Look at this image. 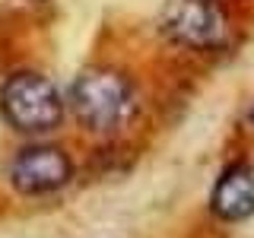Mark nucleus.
<instances>
[{"instance_id":"obj_2","label":"nucleus","mask_w":254,"mask_h":238,"mask_svg":"<svg viewBox=\"0 0 254 238\" xmlns=\"http://www.w3.org/2000/svg\"><path fill=\"white\" fill-rule=\"evenodd\" d=\"M3 115L19 130H48L61 121L58 89L38 73H16L3 86Z\"/></svg>"},{"instance_id":"obj_5","label":"nucleus","mask_w":254,"mask_h":238,"mask_svg":"<svg viewBox=\"0 0 254 238\" xmlns=\"http://www.w3.org/2000/svg\"><path fill=\"white\" fill-rule=\"evenodd\" d=\"M213 213L226 222H242L254 213V172L248 165H232L213 187Z\"/></svg>"},{"instance_id":"obj_3","label":"nucleus","mask_w":254,"mask_h":238,"mask_svg":"<svg viewBox=\"0 0 254 238\" xmlns=\"http://www.w3.org/2000/svg\"><path fill=\"white\" fill-rule=\"evenodd\" d=\"M162 29L190 48H219L229 38V19L216 0H172L162 13Z\"/></svg>"},{"instance_id":"obj_6","label":"nucleus","mask_w":254,"mask_h":238,"mask_svg":"<svg viewBox=\"0 0 254 238\" xmlns=\"http://www.w3.org/2000/svg\"><path fill=\"white\" fill-rule=\"evenodd\" d=\"M251 124H254V115H251Z\"/></svg>"},{"instance_id":"obj_1","label":"nucleus","mask_w":254,"mask_h":238,"mask_svg":"<svg viewBox=\"0 0 254 238\" xmlns=\"http://www.w3.org/2000/svg\"><path fill=\"white\" fill-rule=\"evenodd\" d=\"M73 111L92 130H115L133 111L130 86L115 70H89L73 83Z\"/></svg>"},{"instance_id":"obj_4","label":"nucleus","mask_w":254,"mask_h":238,"mask_svg":"<svg viewBox=\"0 0 254 238\" xmlns=\"http://www.w3.org/2000/svg\"><path fill=\"white\" fill-rule=\"evenodd\" d=\"M13 187L22 194H48L67 184L70 178V159L58 146H32L16 156L10 169Z\"/></svg>"}]
</instances>
